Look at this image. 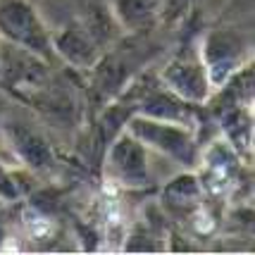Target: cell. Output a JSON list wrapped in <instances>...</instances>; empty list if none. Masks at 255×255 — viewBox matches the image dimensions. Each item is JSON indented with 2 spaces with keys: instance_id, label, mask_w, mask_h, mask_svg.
Returning a JSON list of instances; mask_svg holds the SVG:
<instances>
[{
  "instance_id": "cell-1",
  "label": "cell",
  "mask_w": 255,
  "mask_h": 255,
  "mask_svg": "<svg viewBox=\"0 0 255 255\" xmlns=\"http://www.w3.org/2000/svg\"><path fill=\"white\" fill-rule=\"evenodd\" d=\"M0 26L7 36H14L17 41L36 45L41 41V31H38V24L33 22L31 12L26 10L24 5H12L5 7L0 12Z\"/></svg>"
},
{
  "instance_id": "cell-2",
  "label": "cell",
  "mask_w": 255,
  "mask_h": 255,
  "mask_svg": "<svg viewBox=\"0 0 255 255\" xmlns=\"http://www.w3.org/2000/svg\"><path fill=\"white\" fill-rule=\"evenodd\" d=\"M14 143L22 150V155L31 160L33 165H45L48 150H45L43 141H38L31 131H14Z\"/></svg>"
},
{
  "instance_id": "cell-3",
  "label": "cell",
  "mask_w": 255,
  "mask_h": 255,
  "mask_svg": "<svg viewBox=\"0 0 255 255\" xmlns=\"http://www.w3.org/2000/svg\"><path fill=\"white\" fill-rule=\"evenodd\" d=\"M115 157H127V160H129V145H120V148H117V150H115ZM124 169V174H131V172H138V174H141V172H143V167H136V165H131V162H127V165H120Z\"/></svg>"
}]
</instances>
